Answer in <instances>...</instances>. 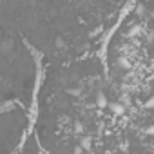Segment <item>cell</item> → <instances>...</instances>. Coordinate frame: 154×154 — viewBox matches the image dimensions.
<instances>
[{"label":"cell","instance_id":"obj_1","mask_svg":"<svg viewBox=\"0 0 154 154\" xmlns=\"http://www.w3.org/2000/svg\"><path fill=\"white\" fill-rule=\"evenodd\" d=\"M109 109L116 114V116H123L125 114V105L122 102H111L109 103Z\"/></svg>","mask_w":154,"mask_h":154},{"label":"cell","instance_id":"obj_2","mask_svg":"<svg viewBox=\"0 0 154 154\" xmlns=\"http://www.w3.org/2000/svg\"><path fill=\"white\" fill-rule=\"evenodd\" d=\"M116 63H118V67H120L122 71H129V69L132 67V63H131V60H129L127 56H120V58L116 60Z\"/></svg>","mask_w":154,"mask_h":154},{"label":"cell","instance_id":"obj_3","mask_svg":"<svg viewBox=\"0 0 154 154\" xmlns=\"http://www.w3.org/2000/svg\"><path fill=\"white\" fill-rule=\"evenodd\" d=\"M96 105L100 107V109H103V107H109V102H107V96L100 91L98 94H96Z\"/></svg>","mask_w":154,"mask_h":154},{"label":"cell","instance_id":"obj_4","mask_svg":"<svg viewBox=\"0 0 154 154\" xmlns=\"http://www.w3.org/2000/svg\"><path fill=\"white\" fill-rule=\"evenodd\" d=\"M141 33V26L140 24H134L132 27H129V31H127V36H138Z\"/></svg>","mask_w":154,"mask_h":154},{"label":"cell","instance_id":"obj_5","mask_svg":"<svg viewBox=\"0 0 154 154\" xmlns=\"http://www.w3.org/2000/svg\"><path fill=\"white\" fill-rule=\"evenodd\" d=\"M80 147H82V149H89V147H91V138H89V136H84V138L80 140Z\"/></svg>","mask_w":154,"mask_h":154},{"label":"cell","instance_id":"obj_6","mask_svg":"<svg viewBox=\"0 0 154 154\" xmlns=\"http://www.w3.org/2000/svg\"><path fill=\"white\" fill-rule=\"evenodd\" d=\"M145 109H147V111H154V96H150V98L145 102Z\"/></svg>","mask_w":154,"mask_h":154},{"label":"cell","instance_id":"obj_7","mask_svg":"<svg viewBox=\"0 0 154 154\" xmlns=\"http://www.w3.org/2000/svg\"><path fill=\"white\" fill-rule=\"evenodd\" d=\"M134 11H136V15H138V17H141V15L145 13V6H143V4H136Z\"/></svg>","mask_w":154,"mask_h":154},{"label":"cell","instance_id":"obj_8","mask_svg":"<svg viewBox=\"0 0 154 154\" xmlns=\"http://www.w3.org/2000/svg\"><path fill=\"white\" fill-rule=\"evenodd\" d=\"M74 131L76 132H84V123L82 122H74Z\"/></svg>","mask_w":154,"mask_h":154},{"label":"cell","instance_id":"obj_9","mask_svg":"<svg viewBox=\"0 0 154 154\" xmlns=\"http://www.w3.org/2000/svg\"><path fill=\"white\" fill-rule=\"evenodd\" d=\"M145 134H149V136H154V125H149V127H145Z\"/></svg>","mask_w":154,"mask_h":154},{"label":"cell","instance_id":"obj_10","mask_svg":"<svg viewBox=\"0 0 154 154\" xmlns=\"http://www.w3.org/2000/svg\"><path fill=\"white\" fill-rule=\"evenodd\" d=\"M69 94H72V96H78V94H80V89H69Z\"/></svg>","mask_w":154,"mask_h":154},{"label":"cell","instance_id":"obj_11","mask_svg":"<svg viewBox=\"0 0 154 154\" xmlns=\"http://www.w3.org/2000/svg\"><path fill=\"white\" fill-rule=\"evenodd\" d=\"M56 47H63V40L62 38H56Z\"/></svg>","mask_w":154,"mask_h":154}]
</instances>
